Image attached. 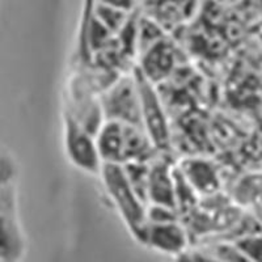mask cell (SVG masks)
I'll return each instance as SVG.
<instances>
[{
  "label": "cell",
  "mask_w": 262,
  "mask_h": 262,
  "mask_svg": "<svg viewBox=\"0 0 262 262\" xmlns=\"http://www.w3.org/2000/svg\"><path fill=\"white\" fill-rule=\"evenodd\" d=\"M100 177L111 202L138 242L147 223V205L142 202L131 188L122 165L105 164L101 168Z\"/></svg>",
  "instance_id": "obj_1"
},
{
  "label": "cell",
  "mask_w": 262,
  "mask_h": 262,
  "mask_svg": "<svg viewBox=\"0 0 262 262\" xmlns=\"http://www.w3.org/2000/svg\"><path fill=\"white\" fill-rule=\"evenodd\" d=\"M105 121L142 127L140 95L135 76L123 74L111 83L98 97Z\"/></svg>",
  "instance_id": "obj_2"
},
{
  "label": "cell",
  "mask_w": 262,
  "mask_h": 262,
  "mask_svg": "<svg viewBox=\"0 0 262 262\" xmlns=\"http://www.w3.org/2000/svg\"><path fill=\"white\" fill-rule=\"evenodd\" d=\"M133 74L138 84L140 95L142 126L160 155H168L172 149V134L169 121L159 96L156 84L144 78L135 66Z\"/></svg>",
  "instance_id": "obj_3"
},
{
  "label": "cell",
  "mask_w": 262,
  "mask_h": 262,
  "mask_svg": "<svg viewBox=\"0 0 262 262\" xmlns=\"http://www.w3.org/2000/svg\"><path fill=\"white\" fill-rule=\"evenodd\" d=\"M64 148L67 158L75 167L91 174H100L104 164L96 137L84 130L70 114L66 116L64 121Z\"/></svg>",
  "instance_id": "obj_4"
},
{
  "label": "cell",
  "mask_w": 262,
  "mask_h": 262,
  "mask_svg": "<svg viewBox=\"0 0 262 262\" xmlns=\"http://www.w3.org/2000/svg\"><path fill=\"white\" fill-rule=\"evenodd\" d=\"M138 242L156 252L177 257L188 250L190 236L182 221L170 223L147 222Z\"/></svg>",
  "instance_id": "obj_5"
},
{
  "label": "cell",
  "mask_w": 262,
  "mask_h": 262,
  "mask_svg": "<svg viewBox=\"0 0 262 262\" xmlns=\"http://www.w3.org/2000/svg\"><path fill=\"white\" fill-rule=\"evenodd\" d=\"M174 169L176 165L172 163L168 155H159L155 160L149 163L148 190H147L148 205L176 209Z\"/></svg>",
  "instance_id": "obj_6"
},
{
  "label": "cell",
  "mask_w": 262,
  "mask_h": 262,
  "mask_svg": "<svg viewBox=\"0 0 262 262\" xmlns=\"http://www.w3.org/2000/svg\"><path fill=\"white\" fill-rule=\"evenodd\" d=\"M179 168L201 198L219 194L222 188L221 176L212 161L203 158H188L179 164Z\"/></svg>",
  "instance_id": "obj_7"
},
{
  "label": "cell",
  "mask_w": 262,
  "mask_h": 262,
  "mask_svg": "<svg viewBox=\"0 0 262 262\" xmlns=\"http://www.w3.org/2000/svg\"><path fill=\"white\" fill-rule=\"evenodd\" d=\"M176 63V51L173 45L167 38L140 54V63L137 69L142 72L144 78L154 84H158L172 74Z\"/></svg>",
  "instance_id": "obj_8"
},
{
  "label": "cell",
  "mask_w": 262,
  "mask_h": 262,
  "mask_svg": "<svg viewBox=\"0 0 262 262\" xmlns=\"http://www.w3.org/2000/svg\"><path fill=\"white\" fill-rule=\"evenodd\" d=\"M27 242L16 210L0 211V262H20Z\"/></svg>",
  "instance_id": "obj_9"
},
{
  "label": "cell",
  "mask_w": 262,
  "mask_h": 262,
  "mask_svg": "<svg viewBox=\"0 0 262 262\" xmlns=\"http://www.w3.org/2000/svg\"><path fill=\"white\" fill-rule=\"evenodd\" d=\"M98 152L102 164L123 165L125 163V126L105 121L96 134Z\"/></svg>",
  "instance_id": "obj_10"
},
{
  "label": "cell",
  "mask_w": 262,
  "mask_h": 262,
  "mask_svg": "<svg viewBox=\"0 0 262 262\" xmlns=\"http://www.w3.org/2000/svg\"><path fill=\"white\" fill-rule=\"evenodd\" d=\"M125 174L130 182L131 188L134 189L137 195L142 202H147V190H148V168L149 163H128L122 165Z\"/></svg>",
  "instance_id": "obj_11"
},
{
  "label": "cell",
  "mask_w": 262,
  "mask_h": 262,
  "mask_svg": "<svg viewBox=\"0 0 262 262\" xmlns=\"http://www.w3.org/2000/svg\"><path fill=\"white\" fill-rule=\"evenodd\" d=\"M203 249L207 250L221 262H250L233 243L210 242L209 245Z\"/></svg>",
  "instance_id": "obj_12"
},
{
  "label": "cell",
  "mask_w": 262,
  "mask_h": 262,
  "mask_svg": "<svg viewBox=\"0 0 262 262\" xmlns=\"http://www.w3.org/2000/svg\"><path fill=\"white\" fill-rule=\"evenodd\" d=\"M233 244L250 262H262V231L238 238Z\"/></svg>",
  "instance_id": "obj_13"
},
{
  "label": "cell",
  "mask_w": 262,
  "mask_h": 262,
  "mask_svg": "<svg viewBox=\"0 0 262 262\" xmlns=\"http://www.w3.org/2000/svg\"><path fill=\"white\" fill-rule=\"evenodd\" d=\"M17 176V165L12 156L4 149H0V188L13 186Z\"/></svg>",
  "instance_id": "obj_14"
},
{
  "label": "cell",
  "mask_w": 262,
  "mask_h": 262,
  "mask_svg": "<svg viewBox=\"0 0 262 262\" xmlns=\"http://www.w3.org/2000/svg\"><path fill=\"white\" fill-rule=\"evenodd\" d=\"M181 221L179 211L165 206L148 205L147 206V222L148 223H170Z\"/></svg>",
  "instance_id": "obj_15"
},
{
  "label": "cell",
  "mask_w": 262,
  "mask_h": 262,
  "mask_svg": "<svg viewBox=\"0 0 262 262\" xmlns=\"http://www.w3.org/2000/svg\"><path fill=\"white\" fill-rule=\"evenodd\" d=\"M16 210V191L13 186L0 188V211Z\"/></svg>",
  "instance_id": "obj_16"
},
{
  "label": "cell",
  "mask_w": 262,
  "mask_h": 262,
  "mask_svg": "<svg viewBox=\"0 0 262 262\" xmlns=\"http://www.w3.org/2000/svg\"><path fill=\"white\" fill-rule=\"evenodd\" d=\"M196 256V261L198 262H221L217 258H215L212 254H210L207 250L205 249H196L194 250Z\"/></svg>",
  "instance_id": "obj_17"
}]
</instances>
